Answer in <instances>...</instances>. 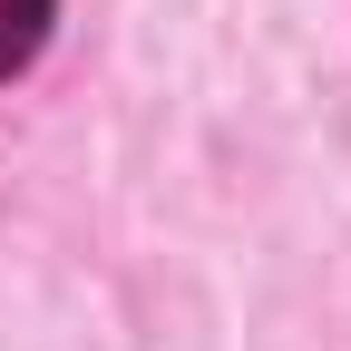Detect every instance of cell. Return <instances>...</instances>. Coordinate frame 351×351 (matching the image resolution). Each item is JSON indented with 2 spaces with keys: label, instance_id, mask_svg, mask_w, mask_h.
<instances>
[{
  "label": "cell",
  "instance_id": "6da1fadb",
  "mask_svg": "<svg viewBox=\"0 0 351 351\" xmlns=\"http://www.w3.org/2000/svg\"><path fill=\"white\" fill-rule=\"evenodd\" d=\"M49 20H59V0H0V78H20V69L39 59Z\"/></svg>",
  "mask_w": 351,
  "mask_h": 351
}]
</instances>
